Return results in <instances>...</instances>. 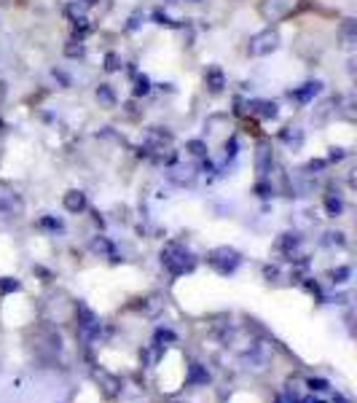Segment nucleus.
<instances>
[{
  "label": "nucleus",
  "instance_id": "18",
  "mask_svg": "<svg viewBox=\"0 0 357 403\" xmlns=\"http://www.w3.org/2000/svg\"><path fill=\"white\" fill-rule=\"evenodd\" d=\"M341 32H344V41H347V46H354V38H357V25H354V19H347V22H344Z\"/></svg>",
  "mask_w": 357,
  "mask_h": 403
},
{
  "label": "nucleus",
  "instance_id": "9",
  "mask_svg": "<svg viewBox=\"0 0 357 403\" xmlns=\"http://www.w3.org/2000/svg\"><path fill=\"white\" fill-rule=\"evenodd\" d=\"M62 205H65V210H67V212H83L89 202H86V194L78 191V188H73V191H67V194H65Z\"/></svg>",
  "mask_w": 357,
  "mask_h": 403
},
{
  "label": "nucleus",
  "instance_id": "25",
  "mask_svg": "<svg viewBox=\"0 0 357 403\" xmlns=\"http://www.w3.org/2000/svg\"><path fill=\"white\" fill-rule=\"evenodd\" d=\"M330 277H333V282H344V280L349 277V269H347V266H341V269H336V271H333Z\"/></svg>",
  "mask_w": 357,
  "mask_h": 403
},
{
  "label": "nucleus",
  "instance_id": "22",
  "mask_svg": "<svg viewBox=\"0 0 357 403\" xmlns=\"http://www.w3.org/2000/svg\"><path fill=\"white\" fill-rule=\"evenodd\" d=\"M41 226H43V229H54V231H62V221H59V218H41Z\"/></svg>",
  "mask_w": 357,
  "mask_h": 403
},
{
  "label": "nucleus",
  "instance_id": "11",
  "mask_svg": "<svg viewBox=\"0 0 357 403\" xmlns=\"http://www.w3.org/2000/svg\"><path fill=\"white\" fill-rule=\"evenodd\" d=\"M279 140H282V143H288V145H293V148H298L304 143V132H301V129H293V126H285L279 132Z\"/></svg>",
  "mask_w": 357,
  "mask_h": 403
},
{
  "label": "nucleus",
  "instance_id": "6",
  "mask_svg": "<svg viewBox=\"0 0 357 403\" xmlns=\"http://www.w3.org/2000/svg\"><path fill=\"white\" fill-rule=\"evenodd\" d=\"M255 167L260 175H269L274 167V153H271V143L269 140H260L258 143V153H255Z\"/></svg>",
  "mask_w": 357,
  "mask_h": 403
},
{
  "label": "nucleus",
  "instance_id": "1",
  "mask_svg": "<svg viewBox=\"0 0 357 403\" xmlns=\"http://www.w3.org/2000/svg\"><path fill=\"white\" fill-rule=\"evenodd\" d=\"M161 264H164V269L170 271V274H185V271H194V266H196V258L185 250L183 245H177V242H170L161 250Z\"/></svg>",
  "mask_w": 357,
  "mask_h": 403
},
{
  "label": "nucleus",
  "instance_id": "14",
  "mask_svg": "<svg viewBox=\"0 0 357 403\" xmlns=\"http://www.w3.org/2000/svg\"><path fill=\"white\" fill-rule=\"evenodd\" d=\"M325 212L330 218H339L341 212H344V202L339 196H325Z\"/></svg>",
  "mask_w": 357,
  "mask_h": 403
},
{
  "label": "nucleus",
  "instance_id": "19",
  "mask_svg": "<svg viewBox=\"0 0 357 403\" xmlns=\"http://www.w3.org/2000/svg\"><path fill=\"white\" fill-rule=\"evenodd\" d=\"M105 70H108V73H118V70H121V57H118L116 51L105 54Z\"/></svg>",
  "mask_w": 357,
  "mask_h": 403
},
{
  "label": "nucleus",
  "instance_id": "15",
  "mask_svg": "<svg viewBox=\"0 0 357 403\" xmlns=\"http://www.w3.org/2000/svg\"><path fill=\"white\" fill-rule=\"evenodd\" d=\"M86 54V46H83V41H70V43H65V57H70V59H78V57H83Z\"/></svg>",
  "mask_w": 357,
  "mask_h": 403
},
{
  "label": "nucleus",
  "instance_id": "24",
  "mask_svg": "<svg viewBox=\"0 0 357 403\" xmlns=\"http://www.w3.org/2000/svg\"><path fill=\"white\" fill-rule=\"evenodd\" d=\"M236 148H239V143H236V137H231L229 143H226V159H234L236 156Z\"/></svg>",
  "mask_w": 357,
  "mask_h": 403
},
{
  "label": "nucleus",
  "instance_id": "12",
  "mask_svg": "<svg viewBox=\"0 0 357 403\" xmlns=\"http://www.w3.org/2000/svg\"><path fill=\"white\" fill-rule=\"evenodd\" d=\"M89 30H91V27H89V19H86V16H81V14L73 16V38H76V41H83V38L89 35Z\"/></svg>",
  "mask_w": 357,
  "mask_h": 403
},
{
  "label": "nucleus",
  "instance_id": "5",
  "mask_svg": "<svg viewBox=\"0 0 357 403\" xmlns=\"http://www.w3.org/2000/svg\"><path fill=\"white\" fill-rule=\"evenodd\" d=\"M0 212H8V215L22 212V199L14 191V186L6 183V180H0Z\"/></svg>",
  "mask_w": 357,
  "mask_h": 403
},
{
  "label": "nucleus",
  "instance_id": "16",
  "mask_svg": "<svg viewBox=\"0 0 357 403\" xmlns=\"http://www.w3.org/2000/svg\"><path fill=\"white\" fill-rule=\"evenodd\" d=\"M148 91H151V78H148V76H137V78H135L132 94H135V97H145Z\"/></svg>",
  "mask_w": 357,
  "mask_h": 403
},
{
  "label": "nucleus",
  "instance_id": "26",
  "mask_svg": "<svg viewBox=\"0 0 357 403\" xmlns=\"http://www.w3.org/2000/svg\"><path fill=\"white\" fill-rule=\"evenodd\" d=\"M255 191H258V196H264V199H266V196H271V186H269V183H258V186H255Z\"/></svg>",
  "mask_w": 357,
  "mask_h": 403
},
{
  "label": "nucleus",
  "instance_id": "2",
  "mask_svg": "<svg viewBox=\"0 0 357 403\" xmlns=\"http://www.w3.org/2000/svg\"><path fill=\"white\" fill-rule=\"evenodd\" d=\"M207 264L218 271V274H234L242 264V255L234 250V247H215L207 255Z\"/></svg>",
  "mask_w": 357,
  "mask_h": 403
},
{
  "label": "nucleus",
  "instance_id": "4",
  "mask_svg": "<svg viewBox=\"0 0 357 403\" xmlns=\"http://www.w3.org/2000/svg\"><path fill=\"white\" fill-rule=\"evenodd\" d=\"M295 6H298V0H260L258 11L266 22H279L285 16H290Z\"/></svg>",
  "mask_w": 357,
  "mask_h": 403
},
{
  "label": "nucleus",
  "instance_id": "28",
  "mask_svg": "<svg viewBox=\"0 0 357 403\" xmlns=\"http://www.w3.org/2000/svg\"><path fill=\"white\" fill-rule=\"evenodd\" d=\"M126 27H129V30H137V27H140V14H135L132 19H129V25H126Z\"/></svg>",
  "mask_w": 357,
  "mask_h": 403
},
{
  "label": "nucleus",
  "instance_id": "3",
  "mask_svg": "<svg viewBox=\"0 0 357 403\" xmlns=\"http://www.w3.org/2000/svg\"><path fill=\"white\" fill-rule=\"evenodd\" d=\"M277 46H279V32H277L274 27H266V30L255 32L253 38H250L247 51L253 54V57H266V54L274 51Z\"/></svg>",
  "mask_w": 357,
  "mask_h": 403
},
{
  "label": "nucleus",
  "instance_id": "7",
  "mask_svg": "<svg viewBox=\"0 0 357 403\" xmlns=\"http://www.w3.org/2000/svg\"><path fill=\"white\" fill-rule=\"evenodd\" d=\"M204 84H207V89L212 91V94H220L223 89H226V73L218 67V65H212V67H207V73H204Z\"/></svg>",
  "mask_w": 357,
  "mask_h": 403
},
{
  "label": "nucleus",
  "instance_id": "27",
  "mask_svg": "<svg viewBox=\"0 0 357 403\" xmlns=\"http://www.w3.org/2000/svg\"><path fill=\"white\" fill-rule=\"evenodd\" d=\"M344 156H347V153H344V148H333L330 156H328V161H341Z\"/></svg>",
  "mask_w": 357,
  "mask_h": 403
},
{
  "label": "nucleus",
  "instance_id": "13",
  "mask_svg": "<svg viewBox=\"0 0 357 403\" xmlns=\"http://www.w3.org/2000/svg\"><path fill=\"white\" fill-rule=\"evenodd\" d=\"M97 100H100L102 105H108V108H113V105H116V91H113L108 84H100V86H97Z\"/></svg>",
  "mask_w": 357,
  "mask_h": 403
},
{
  "label": "nucleus",
  "instance_id": "21",
  "mask_svg": "<svg viewBox=\"0 0 357 403\" xmlns=\"http://www.w3.org/2000/svg\"><path fill=\"white\" fill-rule=\"evenodd\" d=\"M153 19H156V25H164V27H177V22H172L166 14H161V11H153Z\"/></svg>",
  "mask_w": 357,
  "mask_h": 403
},
{
  "label": "nucleus",
  "instance_id": "20",
  "mask_svg": "<svg viewBox=\"0 0 357 403\" xmlns=\"http://www.w3.org/2000/svg\"><path fill=\"white\" fill-rule=\"evenodd\" d=\"M22 285H19V280H11V277H3L0 280V290L3 293H11V290H19Z\"/></svg>",
  "mask_w": 357,
  "mask_h": 403
},
{
  "label": "nucleus",
  "instance_id": "10",
  "mask_svg": "<svg viewBox=\"0 0 357 403\" xmlns=\"http://www.w3.org/2000/svg\"><path fill=\"white\" fill-rule=\"evenodd\" d=\"M323 91V84H320V81H306V84L301 86V89H295V91H290V97H295L298 102H312L317 94Z\"/></svg>",
  "mask_w": 357,
  "mask_h": 403
},
{
  "label": "nucleus",
  "instance_id": "8",
  "mask_svg": "<svg viewBox=\"0 0 357 403\" xmlns=\"http://www.w3.org/2000/svg\"><path fill=\"white\" fill-rule=\"evenodd\" d=\"M247 108H250V113H258L260 118H277L279 116V105L274 100H255V102H250Z\"/></svg>",
  "mask_w": 357,
  "mask_h": 403
},
{
  "label": "nucleus",
  "instance_id": "17",
  "mask_svg": "<svg viewBox=\"0 0 357 403\" xmlns=\"http://www.w3.org/2000/svg\"><path fill=\"white\" fill-rule=\"evenodd\" d=\"M185 151L194 153V156H201V159H204V156H207V143H204V140H188V143H185Z\"/></svg>",
  "mask_w": 357,
  "mask_h": 403
},
{
  "label": "nucleus",
  "instance_id": "23",
  "mask_svg": "<svg viewBox=\"0 0 357 403\" xmlns=\"http://www.w3.org/2000/svg\"><path fill=\"white\" fill-rule=\"evenodd\" d=\"M325 164H328L325 159H312V161L306 164V170L309 172H320V170H325Z\"/></svg>",
  "mask_w": 357,
  "mask_h": 403
}]
</instances>
